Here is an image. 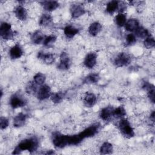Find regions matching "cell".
Instances as JSON below:
<instances>
[{"instance_id": "3957f363", "label": "cell", "mask_w": 155, "mask_h": 155, "mask_svg": "<svg viewBox=\"0 0 155 155\" xmlns=\"http://www.w3.org/2000/svg\"><path fill=\"white\" fill-rule=\"evenodd\" d=\"M118 128L121 134L127 138H131L134 137L135 134L134 129L127 119H121L119 122Z\"/></svg>"}, {"instance_id": "5b68a950", "label": "cell", "mask_w": 155, "mask_h": 155, "mask_svg": "<svg viewBox=\"0 0 155 155\" xmlns=\"http://www.w3.org/2000/svg\"><path fill=\"white\" fill-rule=\"evenodd\" d=\"M101 124L99 122H96L88 126L79 133L84 140L86 138H89L95 136L99 132Z\"/></svg>"}, {"instance_id": "836d02e7", "label": "cell", "mask_w": 155, "mask_h": 155, "mask_svg": "<svg viewBox=\"0 0 155 155\" xmlns=\"http://www.w3.org/2000/svg\"><path fill=\"white\" fill-rule=\"evenodd\" d=\"M143 45L146 48H153L155 45V41L154 38L152 36L150 35L145 39H144Z\"/></svg>"}, {"instance_id": "603a6c76", "label": "cell", "mask_w": 155, "mask_h": 155, "mask_svg": "<svg viewBox=\"0 0 155 155\" xmlns=\"http://www.w3.org/2000/svg\"><path fill=\"white\" fill-rule=\"evenodd\" d=\"M139 22L137 19L134 18H131L127 21L124 27L127 31H135V30L139 27Z\"/></svg>"}, {"instance_id": "ac0fdd59", "label": "cell", "mask_w": 155, "mask_h": 155, "mask_svg": "<svg viewBox=\"0 0 155 155\" xmlns=\"http://www.w3.org/2000/svg\"><path fill=\"white\" fill-rule=\"evenodd\" d=\"M113 109L114 108L111 106L103 108L99 113L100 118L104 121L108 120L111 117H113Z\"/></svg>"}, {"instance_id": "1f68e13d", "label": "cell", "mask_w": 155, "mask_h": 155, "mask_svg": "<svg viewBox=\"0 0 155 155\" xmlns=\"http://www.w3.org/2000/svg\"><path fill=\"white\" fill-rule=\"evenodd\" d=\"M126 114H127V113H126L125 109L122 106H119V107L113 109V116L116 118L122 119L125 116Z\"/></svg>"}, {"instance_id": "e0dca14e", "label": "cell", "mask_w": 155, "mask_h": 155, "mask_svg": "<svg viewBox=\"0 0 155 155\" xmlns=\"http://www.w3.org/2000/svg\"><path fill=\"white\" fill-rule=\"evenodd\" d=\"M42 8L47 12H52L57 9L59 4L56 1H44L40 2Z\"/></svg>"}, {"instance_id": "2e32d148", "label": "cell", "mask_w": 155, "mask_h": 155, "mask_svg": "<svg viewBox=\"0 0 155 155\" xmlns=\"http://www.w3.org/2000/svg\"><path fill=\"white\" fill-rule=\"evenodd\" d=\"M38 58L42 61L45 64L50 65L54 62L55 57L53 53H44L43 51H39L38 53Z\"/></svg>"}, {"instance_id": "30bf717a", "label": "cell", "mask_w": 155, "mask_h": 155, "mask_svg": "<svg viewBox=\"0 0 155 155\" xmlns=\"http://www.w3.org/2000/svg\"><path fill=\"white\" fill-rule=\"evenodd\" d=\"M70 11L71 18L73 19H76L83 16L86 12L84 7L79 4H72L70 8Z\"/></svg>"}, {"instance_id": "7c38bea8", "label": "cell", "mask_w": 155, "mask_h": 155, "mask_svg": "<svg viewBox=\"0 0 155 155\" xmlns=\"http://www.w3.org/2000/svg\"><path fill=\"white\" fill-rule=\"evenodd\" d=\"M24 54L22 48L17 44L12 47L9 50V56L12 59H18L21 58Z\"/></svg>"}, {"instance_id": "4316f807", "label": "cell", "mask_w": 155, "mask_h": 155, "mask_svg": "<svg viewBox=\"0 0 155 155\" xmlns=\"http://www.w3.org/2000/svg\"><path fill=\"white\" fill-rule=\"evenodd\" d=\"M127 21V16L124 13H119L117 15H116L114 19L116 25L120 27L124 26Z\"/></svg>"}, {"instance_id": "5bb4252c", "label": "cell", "mask_w": 155, "mask_h": 155, "mask_svg": "<svg viewBox=\"0 0 155 155\" xmlns=\"http://www.w3.org/2000/svg\"><path fill=\"white\" fill-rule=\"evenodd\" d=\"M96 102L97 97L93 93L87 92L84 96L83 102L87 107H93L96 104Z\"/></svg>"}, {"instance_id": "4fadbf2b", "label": "cell", "mask_w": 155, "mask_h": 155, "mask_svg": "<svg viewBox=\"0 0 155 155\" xmlns=\"http://www.w3.org/2000/svg\"><path fill=\"white\" fill-rule=\"evenodd\" d=\"M14 13L16 18L21 21H25L28 16L27 9L21 5H18L15 7L14 10Z\"/></svg>"}, {"instance_id": "7a4b0ae2", "label": "cell", "mask_w": 155, "mask_h": 155, "mask_svg": "<svg viewBox=\"0 0 155 155\" xmlns=\"http://www.w3.org/2000/svg\"><path fill=\"white\" fill-rule=\"evenodd\" d=\"M39 141L36 137H31L21 140L12 152L13 154H20L22 151L27 150L30 153L36 151L39 147Z\"/></svg>"}, {"instance_id": "ffe728a7", "label": "cell", "mask_w": 155, "mask_h": 155, "mask_svg": "<svg viewBox=\"0 0 155 155\" xmlns=\"http://www.w3.org/2000/svg\"><path fill=\"white\" fill-rule=\"evenodd\" d=\"M45 38V35L41 31L36 30L31 34L30 39L32 43L38 45L41 43H43V41Z\"/></svg>"}, {"instance_id": "cb8c5ba5", "label": "cell", "mask_w": 155, "mask_h": 155, "mask_svg": "<svg viewBox=\"0 0 155 155\" xmlns=\"http://www.w3.org/2000/svg\"><path fill=\"white\" fill-rule=\"evenodd\" d=\"M53 18L48 13L42 14L39 19V25L42 27H48L52 23Z\"/></svg>"}, {"instance_id": "8fae6325", "label": "cell", "mask_w": 155, "mask_h": 155, "mask_svg": "<svg viewBox=\"0 0 155 155\" xmlns=\"http://www.w3.org/2000/svg\"><path fill=\"white\" fill-rule=\"evenodd\" d=\"M97 64V54L94 52H90L87 53L84 60V66L88 68H93Z\"/></svg>"}, {"instance_id": "8992f818", "label": "cell", "mask_w": 155, "mask_h": 155, "mask_svg": "<svg viewBox=\"0 0 155 155\" xmlns=\"http://www.w3.org/2000/svg\"><path fill=\"white\" fill-rule=\"evenodd\" d=\"M131 62V57L130 56L125 53V52H121L119 53L118 54L114 59V65L117 67H122L127 66Z\"/></svg>"}, {"instance_id": "f1b7e54d", "label": "cell", "mask_w": 155, "mask_h": 155, "mask_svg": "<svg viewBox=\"0 0 155 155\" xmlns=\"http://www.w3.org/2000/svg\"><path fill=\"white\" fill-rule=\"evenodd\" d=\"M134 35L140 39H145L147 37L150 35L148 30L142 26H139V27L135 30Z\"/></svg>"}, {"instance_id": "9c48e42d", "label": "cell", "mask_w": 155, "mask_h": 155, "mask_svg": "<svg viewBox=\"0 0 155 155\" xmlns=\"http://www.w3.org/2000/svg\"><path fill=\"white\" fill-rule=\"evenodd\" d=\"M71 66L70 58L67 53L62 51L59 56V63L58 68L61 70H67Z\"/></svg>"}, {"instance_id": "44dd1931", "label": "cell", "mask_w": 155, "mask_h": 155, "mask_svg": "<svg viewBox=\"0 0 155 155\" xmlns=\"http://www.w3.org/2000/svg\"><path fill=\"white\" fill-rule=\"evenodd\" d=\"M79 32V28L72 25H68L64 28V33L67 38H72Z\"/></svg>"}, {"instance_id": "74e56055", "label": "cell", "mask_w": 155, "mask_h": 155, "mask_svg": "<svg viewBox=\"0 0 155 155\" xmlns=\"http://www.w3.org/2000/svg\"><path fill=\"white\" fill-rule=\"evenodd\" d=\"M150 120H151L153 122H154V119H155V117H154V111H153L151 112V113L150 114Z\"/></svg>"}, {"instance_id": "e575fe53", "label": "cell", "mask_w": 155, "mask_h": 155, "mask_svg": "<svg viewBox=\"0 0 155 155\" xmlns=\"http://www.w3.org/2000/svg\"><path fill=\"white\" fill-rule=\"evenodd\" d=\"M137 41L136 39V37L134 35V34L133 33H129L126 36V38H125V42H126V44L128 46H131L134 45V44H136Z\"/></svg>"}, {"instance_id": "484cf974", "label": "cell", "mask_w": 155, "mask_h": 155, "mask_svg": "<svg viewBox=\"0 0 155 155\" xmlns=\"http://www.w3.org/2000/svg\"><path fill=\"white\" fill-rule=\"evenodd\" d=\"M113 145L108 142H104L99 148V152L102 154H110L113 153Z\"/></svg>"}, {"instance_id": "9a60e30c", "label": "cell", "mask_w": 155, "mask_h": 155, "mask_svg": "<svg viewBox=\"0 0 155 155\" xmlns=\"http://www.w3.org/2000/svg\"><path fill=\"white\" fill-rule=\"evenodd\" d=\"M27 119V116L24 113H19L15 116L13 120V125L15 128H20L23 127Z\"/></svg>"}, {"instance_id": "7402d4cb", "label": "cell", "mask_w": 155, "mask_h": 155, "mask_svg": "<svg viewBox=\"0 0 155 155\" xmlns=\"http://www.w3.org/2000/svg\"><path fill=\"white\" fill-rule=\"evenodd\" d=\"M102 30V25L99 22L91 23L88 28V33L92 36H97Z\"/></svg>"}, {"instance_id": "d6986e66", "label": "cell", "mask_w": 155, "mask_h": 155, "mask_svg": "<svg viewBox=\"0 0 155 155\" xmlns=\"http://www.w3.org/2000/svg\"><path fill=\"white\" fill-rule=\"evenodd\" d=\"M143 88L147 91V94L148 97L150 99V101L152 103H154V100H155V88L154 86L150 84L149 82H145L143 85Z\"/></svg>"}, {"instance_id": "f546056e", "label": "cell", "mask_w": 155, "mask_h": 155, "mask_svg": "<svg viewBox=\"0 0 155 155\" xmlns=\"http://www.w3.org/2000/svg\"><path fill=\"white\" fill-rule=\"evenodd\" d=\"M57 38L54 35H51L47 36H45L44 41H43V45L47 48H50L53 46L54 43L56 42Z\"/></svg>"}, {"instance_id": "83f0119b", "label": "cell", "mask_w": 155, "mask_h": 155, "mask_svg": "<svg viewBox=\"0 0 155 155\" xmlns=\"http://www.w3.org/2000/svg\"><path fill=\"white\" fill-rule=\"evenodd\" d=\"M100 79V76L99 74L96 73H93L87 75L84 79V82L87 84H94L99 82Z\"/></svg>"}, {"instance_id": "4dcf8cb0", "label": "cell", "mask_w": 155, "mask_h": 155, "mask_svg": "<svg viewBox=\"0 0 155 155\" xmlns=\"http://www.w3.org/2000/svg\"><path fill=\"white\" fill-rule=\"evenodd\" d=\"M65 97V93L63 91H58L51 94L50 96L51 101L54 104H59L62 102Z\"/></svg>"}, {"instance_id": "6da1fadb", "label": "cell", "mask_w": 155, "mask_h": 155, "mask_svg": "<svg viewBox=\"0 0 155 155\" xmlns=\"http://www.w3.org/2000/svg\"><path fill=\"white\" fill-rule=\"evenodd\" d=\"M51 140L53 145L57 148H63L69 145H78L83 140L79 133L68 135L59 132H54L52 134Z\"/></svg>"}, {"instance_id": "52a82bcc", "label": "cell", "mask_w": 155, "mask_h": 155, "mask_svg": "<svg viewBox=\"0 0 155 155\" xmlns=\"http://www.w3.org/2000/svg\"><path fill=\"white\" fill-rule=\"evenodd\" d=\"M9 103L13 109H16L24 107L26 105L27 101L20 94L15 93L11 96Z\"/></svg>"}, {"instance_id": "277c9868", "label": "cell", "mask_w": 155, "mask_h": 155, "mask_svg": "<svg viewBox=\"0 0 155 155\" xmlns=\"http://www.w3.org/2000/svg\"><path fill=\"white\" fill-rule=\"evenodd\" d=\"M0 36L4 40L12 39L15 36V32L12 30V25L7 22H2L0 25Z\"/></svg>"}, {"instance_id": "d4e9b609", "label": "cell", "mask_w": 155, "mask_h": 155, "mask_svg": "<svg viewBox=\"0 0 155 155\" xmlns=\"http://www.w3.org/2000/svg\"><path fill=\"white\" fill-rule=\"evenodd\" d=\"M119 2L117 1H111L108 2L106 6V12L108 14L112 15L119 9Z\"/></svg>"}, {"instance_id": "d6a6232c", "label": "cell", "mask_w": 155, "mask_h": 155, "mask_svg": "<svg viewBox=\"0 0 155 155\" xmlns=\"http://www.w3.org/2000/svg\"><path fill=\"white\" fill-rule=\"evenodd\" d=\"M46 79L45 75L41 73L38 72L33 76V82L38 85H42L44 84Z\"/></svg>"}, {"instance_id": "8d00e7d4", "label": "cell", "mask_w": 155, "mask_h": 155, "mask_svg": "<svg viewBox=\"0 0 155 155\" xmlns=\"http://www.w3.org/2000/svg\"><path fill=\"white\" fill-rule=\"evenodd\" d=\"M9 125V121L7 118L5 117L1 116L0 118V127L1 130H5L6 129Z\"/></svg>"}, {"instance_id": "ba28073f", "label": "cell", "mask_w": 155, "mask_h": 155, "mask_svg": "<svg viewBox=\"0 0 155 155\" xmlns=\"http://www.w3.org/2000/svg\"><path fill=\"white\" fill-rule=\"evenodd\" d=\"M51 90L49 85L43 84L40 86L36 92V97L39 101H44L50 97L51 95Z\"/></svg>"}, {"instance_id": "d590c367", "label": "cell", "mask_w": 155, "mask_h": 155, "mask_svg": "<svg viewBox=\"0 0 155 155\" xmlns=\"http://www.w3.org/2000/svg\"><path fill=\"white\" fill-rule=\"evenodd\" d=\"M37 88H36V84L33 82H29L25 88V91L28 94H33L36 92H37Z\"/></svg>"}]
</instances>
